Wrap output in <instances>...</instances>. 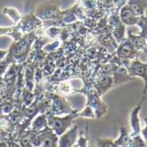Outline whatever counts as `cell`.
Wrapping results in <instances>:
<instances>
[{"label": "cell", "mask_w": 147, "mask_h": 147, "mask_svg": "<svg viewBox=\"0 0 147 147\" xmlns=\"http://www.w3.org/2000/svg\"><path fill=\"white\" fill-rule=\"evenodd\" d=\"M130 77H140L146 81V64L140 62L138 59L134 60L130 63L127 70Z\"/></svg>", "instance_id": "6da1fadb"}, {"label": "cell", "mask_w": 147, "mask_h": 147, "mask_svg": "<svg viewBox=\"0 0 147 147\" xmlns=\"http://www.w3.org/2000/svg\"><path fill=\"white\" fill-rule=\"evenodd\" d=\"M41 22L37 18V16H35L33 13H31L28 16H26L24 18H22V20L18 23V28L21 29L22 31H30L35 29V27L40 26Z\"/></svg>", "instance_id": "7a4b0ae2"}, {"label": "cell", "mask_w": 147, "mask_h": 147, "mask_svg": "<svg viewBox=\"0 0 147 147\" xmlns=\"http://www.w3.org/2000/svg\"><path fill=\"white\" fill-rule=\"evenodd\" d=\"M120 19L122 24L125 26H135L139 18L134 13V11L127 3L121 8Z\"/></svg>", "instance_id": "3957f363"}, {"label": "cell", "mask_w": 147, "mask_h": 147, "mask_svg": "<svg viewBox=\"0 0 147 147\" xmlns=\"http://www.w3.org/2000/svg\"><path fill=\"white\" fill-rule=\"evenodd\" d=\"M127 4L138 18L145 16L146 0H128Z\"/></svg>", "instance_id": "277c9868"}, {"label": "cell", "mask_w": 147, "mask_h": 147, "mask_svg": "<svg viewBox=\"0 0 147 147\" xmlns=\"http://www.w3.org/2000/svg\"><path fill=\"white\" fill-rule=\"evenodd\" d=\"M134 47L130 41H127L121 44L118 50V55L120 57H130L134 53Z\"/></svg>", "instance_id": "5b68a950"}, {"label": "cell", "mask_w": 147, "mask_h": 147, "mask_svg": "<svg viewBox=\"0 0 147 147\" xmlns=\"http://www.w3.org/2000/svg\"><path fill=\"white\" fill-rule=\"evenodd\" d=\"M3 13L7 16L13 21L15 24H18L22 20V17L18 11V10L13 7H5L3 10Z\"/></svg>", "instance_id": "8992f818"}, {"label": "cell", "mask_w": 147, "mask_h": 147, "mask_svg": "<svg viewBox=\"0 0 147 147\" xmlns=\"http://www.w3.org/2000/svg\"><path fill=\"white\" fill-rule=\"evenodd\" d=\"M141 103H142V101L140 102L139 104H138L137 107H136V108L134 109V111H133V113H132V115H131L132 126H133L134 131L136 133H139V131H140L139 120H138V113L140 109V105H141Z\"/></svg>", "instance_id": "52a82bcc"}, {"label": "cell", "mask_w": 147, "mask_h": 147, "mask_svg": "<svg viewBox=\"0 0 147 147\" xmlns=\"http://www.w3.org/2000/svg\"><path fill=\"white\" fill-rule=\"evenodd\" d=\"M131 40L130 41L133 44L134 47L137 49H145V39L142 36H134V35H130Z\"/></svg>", "instance_id": "ba28073f"}, {"label": "cell", "mask_w": 147, "mask_h": 147, "mask_svg": "<svg viewBox=\"0 0 147 147\" xmlns=\"http://www.w3.org/2000/svg\"><path fill=\"white\" fill-rule=\"evenodd\" d=\"M124 33H125V26H124V24L121 25L120 26H119L118 28L115 29L114 31V36L117 41L121 42L123 40Z\"/></svg>", "instance_id": "9c48e42d"}, {"label": "cell", "mask_w": 147, "mask_h": 147, "mask_svg": "<svg viewBox=\"0 0 147 147\" xmlns=\"http://www.w3.org/2000/svg\"><path fill=\"white\" fill-rule=\"evenodd\" d=\"M16 33H19L18 27L16 26V27H10V28H0V35L3 34H9L12 36L16 37L14 34Z\"/></svg>", "instance_id": "30bf717a"}, {"label": "cell", "mask_w": 147, "mask_h": 147, "mask_svg": "<svg viewBox=\"0 0 147 147\" xmlns=\"http://www.w3.org/2000/svg\"><path fill=\"white\" fill-rule=\"evenodd\" d=\"M98 145L99 146V147H117L115 145V143L108 140H102L101 141H98Z\"/></svg>", "instance_id": "8fae6325"}, {"label": "cell", "mask_w": 147, "mask_h": 147, "mask_svg": "<svg viewBox=\"0 0 147 147\" xmlns=\"http://www.w3.org/2000/svg\"><path fill=\"white\" fill-rule=\"evenodd\" d=\"M113 1L114 2L115 4H117V5H123V4L126 1V0H113Z\"/></svg>", "instance_id": "7c38bea8"}]
</instances>
